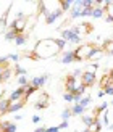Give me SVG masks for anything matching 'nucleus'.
<instances>
[{"instance_id": "f257e3e1", "label": "nucleus", "mask_w": 113, "mask_h": 132, "mask_svg": "<svg viewBox=\"0 0 113 132\" xmlns=\"http://www.w3.org/2000/svg\"><path fill=\"white\" fill-rule=\"evenodd\" d=\"M62 50L57 45V40L55 39H45V40H39L36 48H34V55L36 58H50L57 55L58 52Z\"/></svg>"}, {"instance_id": "f03ea898", "label": "nucleus", "mask_w": 113, "mask_h": 132, "mask_svg": "<svg viewBox=\"0 0 113 132\" xmlns=\"http://www.w3.org/2000/svg\"><path fill=\"white\" fill-rule=\"evenodd\" d=\"M95 45L92 44H81L79 47L74 50V61H82V60H89V56L92 53Z\"/></svg>"}, {"instance_id": "7ed1b4c3", "label": "nucleus", "mask_w": 113, "mask_h": 132, "mask_svg": "<svg viewBox=\"0 0 113 132\" xmlns=\"http://www.w3.org/2000/svg\"><path fill=\"white\" fill-rule=\"evenodd\" d=\"M26 26H28V19L23 16V13H18V16L15 18V21L11 23V28H10V29L16 31L18 34H24Z\"/></svg>"}, {"instance_id": "20e7f679", "label": "nucleus", "mask_w": 113, "mask_h": 132, "mask_svg": "<svg viewBox=\"0 0 113 132\" xmlns=\"http://www.w3.org/2000/svg\"><path fill=\"white\" fill-rule=\"evenodd\" d=\"M78 85H79V79H76L73 74H68L65 79V87H66V92L68 94H74L76 89H78Z\"/></svg>"}, {"instance_id": "39448f33", "label": "nucleus", "mask_w": 113, "mask_h": 132, "mask_svg": "<svg viewBox=\"0 0 113 132\" xmlns=\"http://www.w3.org/2000/svg\"><path fill=\"white\" fill-rule=\"evenodd\" d=\"M62 39L66 42H73V44H79L81 42V36H76L73 29H65L62 31Z\"/></svg>"}, {"instance_id": "423d86ee", "label": "nucleus", "mask_w": 113, "mask_h": 132, "mask_svg": "<svg viewBox=\"0 0 113 132\" xmlns=\"http://www.w3.org/2000/svg\"><path fill=\"white\" fill-rule=\"evenodd\" d=\"M81 82L86 87H92L95 84V72L94 71H84V74L81 77Z\"/></svg>"}, {"instance_id": "0eeeda50", "label": "nucleus", "mask_w": 113, "mask_h": 132, "mask_svg": "<svg viewBox=\"0 0 113 132\" xmlns=\"http://www.w3.org/2000/svg\"><path fill=\"white\" fill-rule=\"evenodd\" d=\"M24 92H26V87H18V89H15V90L11 92V95H10L8 100H10L11 103H15V102H21L23 98H24Z\"/></svg>"}, {"instance_id": "6e6552de", "label": "nucleus", "mask_w": 113, "mask_h": 132, "mask_svg": "<svg viewBox=\"0 0 113 132\" xmlns=\"http://www.w3.org/2000/svg\"><path fill=\"white\" fill-rule=\"evenodd\" d=\"M62 15H63V10H62V8H57V10H54V11L49 13L47 18H45V21H47V24H54Z\"/></svg>"}, {"instance_id": "1a4fd4ad", "label": "nucleus", "mask_w": 113, "mask_h": 132, "mask_svg": "<svg viewBox=\"0 0 113 132\" xmlns=\"http://www.w3.org/2000/svg\"><path fill=\"white\" fill-rule=\"evenodd\" d=\"M81 11H82L81 0H76V2H74V5H73V8H71V19L81 18Z\"/></svg>"}, {"instance_id": "9d476101", "label": "nucleus", "mask_w": 113, "mask_h": 132, "mask_svg": "<svg viewBox=\"0 0 113 132\" xmlns=\"http://www.w3.org/2000/svg\"><path fill=\"white\" fill-rule=\"evenodd\" d=\"M49 79V74H44V76H37L34 79H31V85L32 87H36V89H41L42 85L45 84V81Z\"/></svg>"}, {"instance_id": "9b49d317", "label": "nucleus", "mask_w": 113, "mask_h": 132, "mask_svg": "<svg viewBox=\"0 0 113 132\" xmlns=\"http://www.w3.org/2000/svg\"><path fill=\"white\" fill-rule=\"evenodd\" d=\"M24 103H26L24 98H23L21 102H15V103H11V105H10V108H8V113H13V114L16 113V114H18V111L24 106Z\"/></svg>"}, {"instance_id": "f8f14e48", "label": "nucleus", "mask_w": 113, "mask_h": 132, "mask_svg": "<svg viewBox=\"0 0 113 132\" xmlns=\"http://www.w3.org/2000/svg\"><path fill=\"white\" fill-rule=\"evenodd\" d=\"M10 105H11V102L8 100V98H2V100H0V116H3V114L8 113Z\"/></svg>"}, {"instance_id": "ddd939ff", "label": "nucleus", "mask_w": 113, "mask_h": 132, "mask_svg": "<svg viewBox=\"0 0 113 132\" xmlns=\"http://www.w3.org/2000/svg\"><path fill=\"white\" fill-rule=\"evenodd\" d=\"M62 61L63 64H70V63H73L74 61V50H71V52H66V53L62 56Z\"/></svg>"}, {"instance_id": "4468645a", "label": "nucleus", "mask_w": 113, "mask_h": 132, "mask_svg": "<svg viewBox=\"0 0 113 132\" xmlns=\"http://www.w3.org/2000/svg\"><path fill=\"white\" fill-rule=\"evenodd\" d=\"M47 105H49V97L47 94H42V100H39L36 103V110H44V108H47Z\"/></svg>"}, {"instance_id": "2eb2a0df", "label": "nucleus", "mask_w": 113, "mask_h": 132, "mask_svg": "<svg viewBox=\"0 0 113 132\" xmlns=\"http://www.w3.org/2000/svg\"><path fill=\"white\" fill-rule=\"evenodd\" d=\"M103 55V48L102 47H94V50H92V53L89 56V60H99Z\"/></svg>"}, {"instance_id": "dca6fc26", "label": "nucleus", "mask_w": 113, "mask_h": 132, "mask_svg": "<svg viewBox=\"0 0 113 132\" xmlns=\"http://www.w3.org/2000/svg\"><path fill=\"white\" fill-rule=\"evenodd\" d=\"M110 84H113V79H111L110 72H108V74H105V76L100 79V90L105 89V87H107V85H110Z\"/></svg>"}, {"instance_id": "f3484780", "label": "nucleus", "mask_w": 113, "mask_h": 132, "mask_svg": "<svg viewBox=\"0 0 113 132\" xmlns=\"http://www.w3.org/2000/svg\"><path fill=\"white\" fill-rule=\"evenodd\" d=\"M92 18H105V10L102 6H94V10H92Z\"/></svg>"}, {"instance_id": "a211bd4d", "label": "nucleus", "mask_w": 113, "mask_h": 132, "mask_svg": "<svg viewBox=\"0 0 113 132\" xmlns=\"http://www.w3.org/2000/svg\"><path fill=\"white\" fill-rule=\"evenodd\" d=\"M11 74H13V69L10 68V66H6V68L3 69V72H2V77H0V81H2V82L8 81V79L11 77Z\"/></svg>"}, {"instance_id": "6ab92c4d", "label": "nucleus", "mask_w": 113, "mask_h": 132, "mask_svg": "<svg viewBox=\"0 0 113 132\" xmlns=\"http://www.w3.org/2000/svg\"><path fill=\"white\" fill-rule=\"evenodd\" d=\"M60 8H62L63 11H68V10H71L73 8V5H74V2H73V0H62V2H60Z\"/></svg>"}, {"instance_id": "aec40b11", "label": "nucleus", "mask_w": 113, "mask_h": 132, "mask_svg": "<svg viewBox=\"0 0 113 132\" xmlns=\"http://www.w3.org/2000/svg\"><path fill=\"white\" fill-rule=\"evenodd\" d=\"M95 119H97V118H94V116H89V114H84L82 116V122L86 124V126H87V129L92 126V124H94L95 122Z\"/></svg>"}, {"instance_id": "412c9836", "label": "nucleus", "mask_w": 113, "mask_h": 132, "mask_svg": "<svg viewBox=\"0 0 113 132\" xmlns=\"http://www.w3.org/2000/svg\"><path fill=\"white\" fill-rule=\"evenodd\" d=\"M102 48H103V52H107L108 55H113V39L111 40H107L103 45H102Z\"/></svg>"}, {"instance_id": "4be33fe9", "label": "nucleus", "mask_w": 113, "mask_h": 132, "mask_svg": "<svg viewBox=\"0 0 113 132\" xmlns=\"http://www.w3.org/2000/svg\"><path fill=\"white\" fill-rule=\"evenodd\" d=\"M84 111H86V108H84V106H81V105H79V103H76L74 106L71 108V113L74 114V116H79V114H82Z\"/></svg>"}, {"instance_id": "5701e85b", "label": "nucleus", "mask_w": 113, "mask_h": 132, "mask_svg": "<svg viewBox=\"0 0 113 132\" xmlns=\"http://www.w3.org/2000/svg\"><path fill=\"white\" fill-rule=\"evenodd\" d=\"M16 36H18V32L16 31H13V29H8V31H6L5 32V40H13V42H15V39H16Z\"/></svg>"}, {"instance_id": "b1692460", "label": "nucleus", "mask_w": 113, "mask_h": 132, "mask_svg": "<svg viewBox=\"0 0 113 132\" xmlns=\"http://www.w3.org/2000/svg\"><path fill=\"white\" fill-rule=\"evenodd\" d=\"M26 40H28V36L26 34H18L16 39H15V45H24Z\"/></svg>"}, {"instance_id": "393cba45", "label": "nucleus", "mask_w": 113, "mask_h": 132, "mask_svg": "<svg viewBox=\"0 0 113 132\" xmlns=\"http://www.w3.org/2000/svg\"><path fill=\"white\" fill-rule=\"evenodd\" d=\"M100 129H102V122H100V119H95V122L89 127L91 132H100Z\"/></svg>"}, {"instance_id": "a878e982", "label": "nucleus", "mask_w": 113, "mask_h": 132, "mask_svg": "<svg viewBox=\"0 0 113 132\" xmlns=\"http://www.w3.org/2000/svg\"><path fill=\"white\" fill-rule=\"evenodd\" d=\"M36 92H37L36 87H32V85H28V87H26V92H24V100H28V98H29L32 94H36Z\"/></svg>"}, {"instance_id": "bb28decb", "label": "nucleus", "mask_w": 113, "mask_h": 132, "mask_svg": "<svg viewBox=\"0 0 113 132\" xmlns=\"http://www.w3.org/2000/svg\"><path fill=\"white\" fill-rule=\"evenodd\" d=\"M26 74H28V69L21 68V66H16V68H15V76L21 77V76H26Z\"/></svg>"}, {"instance_id": "cd10ccee", "label": "nucleus", "mask_w": 113, "mask_h": 132, "mask_svg": "<svg viewBox=\"0 0 113 132\" xmlns=\"http://www.w3.org/2000/svg\"><path fill=\"white\" fill-rule=\"evenodd\" d=\"M18 84H19V87H28V85H31V82H28V77L26 76L18 77Z\"/></svg>"}, {"instance_id": "c85d7f7f", "label": "nucleus", "mask_w": 113, "mask_h": 132, "mask_svg": "<svg viewBox=\"0 0 113 132\" xmlns=\"http://www.w3.org/2000/svg\"><path fill=\"white\" fill-rule=\"evenodd\" d=\"M70 116H73L71 108H66V110L62 111V119H63V121H68V119H70Z\"/></svg>"}, {"instance_id": "c756f323", "label": "nucleus", "mask_w": 113, "mask_h": 132, "mask_svg": "<svg viewBox=\"0 0 113 132\" xmlns=\"http://www.w3.org/2000/svg\"><path fill=\"white\" fill-rule=\"evenodd\" d=\"M108 102H103L102 105H100V106H99L97 110H95V114H100V113H103V111H107V108H108Z\"/></svg>"}, {"instance_id": "7c9ffc66", "label": "nucleus", "mask_w": 113, "mask_h": 132, "mask_svg": "<svg viewBox=\"0 0 113 132\" xmlns=\"http://www.w3.org/2000/svg\"><path fill=\"white\" fill-rule=\"evenodd\" d=\"M86 89H87V87H86V85H84L82 82H79V85H78V89H76V92H74V94H79V95H84V92H86Z\"/></svg>"}, {"instance_id": "2f4dec72", "label": "nucleus", "mask_w": 113, "mask_h": 132, "mask_svg": "<svg viewBox=\"0 0 113 132\" xmlns=\"http://www.w3.org/2000/svg\"><path fill=\"white\" fill-rule=\"evenodd\" d=\"M89 103H91V97H82L81 102H79V105H81V106H84V108H87Z\"/></svg>"}, {"instance_id": "473e14b6", "label": "nucleus", "mask_w": 113, "mask_h": 132, "mask_svg": "<svg viewBox=\"0 0 113 132\" xmlns=\"http://www.w3.org/2000/svg\"><path fill=\"white\" fill-rule=\"evenodd\" d=\"M92 10H94V8H82L81 18H82V16H91V18H92Z\"/></svg>"}, {"instance_id": "72a5a7b5", "label": "nucleus", "mask_w": 113, "mask_h": 132, "mask_svg": "<svg viewBox=\"0 0 113 132\" xmlns=\"http://www.w3.org/2000/svg\"><path fill=\"white\" fill-rule=\"evenodd\" d=\"M103 92H105V95H113V84H110V85H107L105 89H102Z\"/></svg>"}, {"instance_id": "f704fd0d", "label": "nucleus", "mask_w": 113, "mask_h": 132, "mask_svg": "<svg viewBox=\"0 0 113 132\" xmlns=\"http://www.w3.org/2000/svg\"><path fill=\"white\" fill-rule=\"evenodd\" d=\"M55 40H57V45H58V47L63 50V48H65V45H66V40H63L62 37H60V39H55Z\"/></svg>"}, {"instance_id": "c9c22d12", "label": "nucleus", "mask_w": 113, "mask_h": 132, "mask_svg": "<svg viewBox=\"0 0 113 132\" xmlns=\"http://www.w3.org/2000/svg\"><path fill=\"white\" fill-rule=\"evenodd\" d=\"M105 16H111L113 18V2H111V5L108 6V8L105 10Z\"/></svg>"}, {"instance_id": "e433bc0d", "label": "nucleus", "mask_w": 113, "mask_h": 132, "mask_svg": "<svg viewBox=\"0 0 113 132\" xmlns=\"http://www.w3.org/2000/svg\"><path fill=\"white\" fill-rule=\"evenodd\" d=\"M8 58H10L11 61H15V63L19 61V55H18V53H11V55H8Z\"/></svg>"}, {"instance_id": "4c0bfd02", "label": "nucleus", "mask_w": 113, "mask_h": 132, "mask_svg": "<svg viewBox=\"0 0 113 132\" xmlns=\"http://www.w3.org/2000/svg\"><path fill=\"white\" fill-rule=\"evenodd\" d=\"M63 100H65V102H73V94H68V92H65Z\"/></svg>"}, {"instance_id": "58836bf2", "label": "nucleus", "mask_w": 113, "mask_h": 132, "mask_svg": "<svg viewBox=\"0 0 113 132\" xmlns=\"http://www.w3.org/2000/svg\"><path fill=\"white\" fill-rule=\"evenodd\" d=\"M81 98H82V95H79V94H73V102H74V103H79V102H81Z\"/></svg>"}, {"instance_id": "ea45409f", "label": "nucleus", "mask_w": 113, "mask_h": 132, "mask_svg": "<svg viewBox=\"0 0 113 132\" xmlns=\"http://www.w3.org/2000/svg\"><path fill=\"white\" fill-rule=\"evenodd\" d=\"M82 74H84V71H81V69H74V72H73V76H74L76 79H78L79 76H81V77H82Z\"/></svg>"}, {"instance_id": "a19ab883", "label": "nucleus", "mask_w": 113, "mask_h": 132, "mask_svg": "<svg viewBox=\"0 0 113 132\" xmlns=\"http://www.w3.org/2000/svg\"><path fill=\"white\" fill-rule=\"evenodd\" d=\"M68 126H70V124H68V121H62V122H60V126H58V129L62 130V129H66Z\"/></svg>"}, {"instance_id": "79ce46f5", "label": "nucleus", "mask_w": 113, "mask_h": 132, "mask_svg": "<svg viewBox=\"0 0 113 132\" xmlns=\"http://www.w3.org/2000/svg\"><path fill=\"white\" fill-rule=\"evenodd\" d=\"M47 132H60L58 126H54V127H47Z\"/></svg>"}, {"instance_id": "37998d69", "label": "nucleus", "mask_w": 113, "mask_h": 132, "mask_svg": "<svg viewBox=\"0 0 113 132\" xmlns=\"http://www.w3.org/2000/svg\"><path fill=\"white\" fill-rule=\"evenodd\" d=\"M32 122H34V124H39V122H41V118H39L37 114H34V116H32Z\"/></svg>"}, {"instance_id": "c03bdc74", "label": "nucleus", "mask_w": 113, "mask_h": 132, "mask_svg": "<svg viewBox=\"0 0 113 132\" xmlns=\"http://www.w3.org/2000/svg\"><path fill=\"white\" fill-rule=\"evenodd\" d=\"M34 132H47V127H37Z\"/></svg>"}, {"instance_id": "a18cd8bd", "label": "nucleus", "mask_w": 113, "mask_h": 132, "mask_svg": "<svg viewBox=\"0 0 113 132\" xmlns=\"http://www.w3.org/2000/svg\"><path fill=\"white\" fill-rule=\"evenodd\" d=\"M105 21H107V23H113V18L111 16H105Z\"/></svg>"}, {"instance_id": "49530a36", "label": "nucleus", "mask_w": 113, "mask_h": 132, "mask_svg": "<svg viewBox=\"0 0 113 132\" xmlns=\"http://www.w3.org/2000/svg\"><path fill=\"white\" fill-rule=\"evenodd\" d=\"M103 95H105V92H103V90H100V92H99V95H97V97H100V98H102Z\"/></svg>"}, {"instance_id": "de8ad7c7", "label": "nucleus", "mask_w": 113, "mask_h": 132, "mask_svg": "<svg viewBox=\"0 0 113 132\" xmlns=\"http://www.w3.org/2000/svg\"><path fill=\"white\" fill-rule=\"evenodd\" d=\"M15 119H16V121H19V119H21V114H19V113H18V114H15Z\"/></svg>"}, {"instance_id": "09e8293b", "label": "nucleus", "mask_w": 113, "mask_h": 132, "mask_svg": "<svg viewBox=\"0 0 113 132\" xmlns=\"http://www.w3.org/2000/svg\"><path fill=\"white\" fill-rule=\"evenodd\" d=\"M3 69H5L3 66H0V77H2V72H3Z\"/></svg>"}, {"instance_id": "8fccbe9b", "label": "nucleus", "mask_w": 113, "mask_h": 132, "mask_svg": "<svg viewBox=\"0 0 113 132\" xmlns=\"http://www.w3.org/2000/svg\"><path fill=\"white\" fill-rule=\"evenodd\" d=\"M110 76H111V79H113V69H111V71H110Z\"/></svg>"}, {"instance_id": "3c124183", "label": "nucleus", "mask_w": 113, "mask_h": 132, "mask_svg": "<svg viewBox=\"0 0 113 132\" xmlns=\"http://www.w3.org/2000/svg\"><path fill=\"white\" fill-rule=\"evenodd\" d=\"M82 132H91V130H89V129H86V130H82Z\"/></svg>"}, {"instance_id": "603ef678", "label": "nucleus", "mask_w": 113, "mask_h": 132, "mask_svg": "<svg viewBox=\"0 0 113 132\" xmlns=\"http://www.w3.org/2000/svg\"><path fill=\"white\" fill-rule=\"evenodd\" d=\"M110 105H111V106H113V100H111V102H110Z\"/></svg>"}, {"instance_id": "864d4df0", "label": "nucleus", "mask_w": 113, "mask_h": 132, "mask_svg": "<svg viewBox=\"0 0 113 132\" xmlns=\"http://www.w3.org/2000/svg\"><path fill=\"white\" fill-rule=\"evenodd\" d=\"M2 98H3V97H2V94H0V100H2Z\"/></svg>"}]
</instances>
